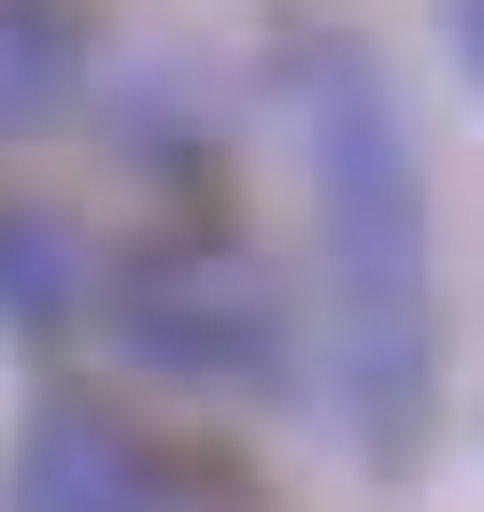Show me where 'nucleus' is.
I'll use <instances>...</instances> for the list:
<instances>
[{"instance_id": "nucleus-1", "label": "nucleus", "mask_w": 484, "mask_h": 512, "mask_svg": "<svg viewBox=\"0 0 484 512\" xmlns=\"http://www.w3.org/2000/svg\"><path fill=\"white\" fill-rule=\"evenodd\" d=\"M285 100H299L314 200H328V384H342V427L413 441V413H428V214H413L399 100L342 43L299 57Z\"/></svg>"}, {"instance_id": "nucleus-2", "label": "nucleus", "mask_w": 484, "mask_h": 512, "mask_svg": "<svg viewBox=\"0 0 484 512\" xmlns=\"http://www.w3.org/2000/svg\"><path fill=\"white\" fill-rule=\"evenodd\" d=\"M143 370L171 384H271L285 370V313H271V271H242V256H171L143 271V299L114 313Z\"/></svg>"}, {"instance_id": "nucleus-3", "label": "nucleus", "mask_w": 484, "mask_h": 512, "mask_svg": "<svg viewBox=\"0 0 484 512\" xmlns=\"http://www.w3.org/2000/svg\"><path fill=\"white\" fill-rule=\"evenodd\" d=\"M15 512H171V484L143 470V441L86 413V399H57L29 427V456H15Z\"/></svg>"}, {"instance_id": "nucleus-4", "label": "nucleus", "mask_w": 484, "mask_h": 512, "mask_svg": "<svg viewBox=\"0 0 484 512\" xmlns=\"http://www.w3.org/2000/svg\"><path fill=\"white\" fill-rule=\"evenodd\" d=\"M57 86H72V57H57V15H29V0H0V128L57 114Z\"/></svg>"}, {"instance_id": "nucleus-5", "label": "nucleus", "mask_w": 484, "mask_h": 512, "mask_svg": "<svg viewBox=\"0 0 484 512\" xmlns=\"http://www.w3.org/2000/svg\"><path fill=\"white\" fill-rule=\"evenodd\" d=\"M0 299H15V313H57V299H72V242L29 228V214H0Z\"/></svg>"}, {"instance_id": "nucleus-6", "label": "nucleus", "mask_w": 484, "mask_h": 512, "mask_svg": "<svg viewBox=\"0 0 484 512\" xmlns=\"http://www.w3.org/2000/svg\"><path fill=\"white\" fill-rule=\"evenodd\" d=\"M456 43H470V72H484V0H456Z\"/></svg>"}]
</instances>
